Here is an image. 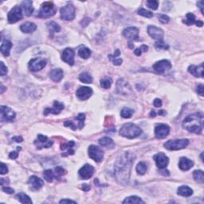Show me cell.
<instances>
[{
	"instance_id": "816d5d0a",
	"label": "cell",
	"mask_w": 204,
	"mask_h": 204,
	"mask_svg": "<svg viewBox=\"0 0 204 204\" xmlns=\"http://www.w3.org/2000/svg\"><path fill=\"white\" fill-rule=\"evenodd\" d=\"M153 105H154L155 107L159 108L162 106V101H161V100H159V99L157 98L154 100V102H153Z\"/></svg>"
},
{
	"instance_id": "44dd1931",
	"label": "cell",
	"mask_w": 204,
	"mask_h": 204,
	"mask_svg": "<svg viewBox=\"0 0 204 204\" xmlns=\"http://www.w3.org/2000/svg\"><path fill=\"white\" fill-rule=\"evenodd\" d=\"M29 184L32 190L38 191L43 186L44 183L42 179L38 178L36 175H32L29 179Z\"/></svg>"
},
{
	"instance_id": "277c9868",
	"label": "cell",
	"mask_w": 204,
	"mask_h": 204,
	"mask_svg": "<svg viewBox=\"0 0 204 204\" xmlns=\"http://www.w3.org/2000/svg\"><path fill=\"white\" fill-rule=\"evenodd\" d=\"M56 11H57V7L52 2H46L42 5V8L40 9L37 16L38 18L46 19L54 15Z\"/></svg>"
},
{
	"instance_id": "5bb4252c",
	"label": "cell",
	"mask_w": 204,
	"mask_h": 204,
	"mask_svg": "<svg viewBox=\"0 0 204 204\" xmlns=\"http://www.w3.org/2000/svg\"><path fill=\"white\" fill-rule=\"evenodd\" d=\"M79 175L83 180H89L91 178L94 174V167L91 166L90 164L84 165L81 169L79 170Z\"/></svg>"
},
{
	"instance_id": "91938a15",
	"label": "cell",
	"mask_w": 204,
	"mask_h": 204,
	"mask_svg": "<svg viewBox=\"0 0 204 204\" xmlns=\"http://www.w3.org/2000/svg\"><path fill=\"white\" fill-rule=\"evenodd\" d=\"M140 50H141V51H144V52H146L148 50V46L146 45H142L141 47H140Z\"/></svg>"
},
{
	"instance_id": "83f0119b",
	"label": "cell",
	"mask_w": 204,
	"mask_h": 204,
	"mask_svg": "<svg viewBox=\"0 0 204 204\" xmlns=\"http://www.w3.org/2000/svg\"><path fill=\"white\" fill-rule=\"evenodd\" d=\"M12 47V43L8 40H4L1 45V53L5 57H8L10 55V51Z\"/></svg>"
},
{
	"instance_id": "cb8c5ba5",
	"label": "cell",
	"mask_w": 204,
	"mask_h": 204,
	"mask_svg": "<svg viewBox=\"0 0 204 204\" xmlns=\"http://www.w3.org/2000/svg\"><path fill=\"white\" fill-rule=\"evenodd\" d=\"M75 145V143L73 141H69L68 142L67 144H65L62 145L61 149L64 150L66 152L62 154V156H67L69 155H73L74 154V150L73 149V146Z\"/></svg>"
},
{
	"instance_id": "ab89813d",
	"label": "cell",
	"mask_w": 204,
	"mask_h": 204,
	"mask_svg": "<svg viewBox=\"0 0 204 204\" xmlns=\"http://www.w3.org/2000/svg\"><path fill=\"white\" fill-rule=\"evenodd\" d=\"M183 23H185L187 26H191V25L196 23V16L194 15L192 13H188V14L186 15L185 20H183Z\"/></svg>"
},
{
	"instance_id": "9c48e42d",
	"label": "cell",
	"mask_w": 204,
	"mask_h": 204,
	"mask_svg": "<svg viewBox=\"0 0 204 204\" xmlns=\"http://www.w3.org/2000/svg\"><path fill=\"white\" fill-rule=\"evenodd\" d=\"M89 156L96 162H100L104 157V152L96 145H90L88 149Z\"/></svg>"
},
{
	"instance_id": "03108f58",
	"label": "cell",
	"mask_w": 204,
	"mask_h": 204,
	"mask_svg": "<svg viewBox=\"0 0 204 204\" xmlns=\"http://www.w3.org/2000/svg\"><path fill=\"white\" fill-rule=\"evenodd\" d=\"M1 89H1V92H0V93H1V94H3V93L4 90H5V88H4V87H3V85H1Z\"/></svg>"
},
{
	"instance_id": "e575fe53",
	"label": "cell",
	"mask_w": 204,
	"mask_h": 204,
	"mask_svg": "<svg viewBox=\"0 0 204 204\" xmlns=\"http://www.w3.org/2000/svg\"><path fill=\"white\" fill-rule=\"evenodd\" d=\"M123 203H144V202L138 196H129L125 199Z\"/></svg>"
},
{
	"instance_id": "60d3db41",
	"label": "cell",
	"mask_w": 204,
	"mask_h": 204,
	"mask_svg": "<svg viewBox=\"0 0 204 204\" xmlns=\"http://www.w3.org/2000/svg\"><path fill=\"white\" fill-rule=\"evenodd\" d=\"M48 28L50 30V33H56V32H59L60 31V26H59L58 24H57L54 22H50V23H48Z\"/></svg>"
},
{
	"instance_id": "4dcf8cb0",
	"label": "cell",
	"mask_w": 204,
	"mask_h": 204,
	"mask_svg": "<svg viewBox=\"0 0 204 204\" xmlns=\"http://www.w3.org/2000/svg\"><path fill=\"white\" fill-rule=\"evenodd\" d=\"M16 198L18 199V200H19V202H22V203H26V204H31L32 200L30 199V198L26 195L24 193H19L16 196Z\"/></svg>"
},
{
	"instance_id": "b9f144b4",
	"label": "cell",
	"mask_w": 204,
	"mask_h": 204,
	"mask_svg": "<svg viewBox=\"0 0 204 204\" xmlns=\"http://www.w3.org/2000/svg\"><path fill=\"white\" fill-rule=\"evenodd\" d=\"M44 177H45V180H46L47 182H49V183H51V182L53 181V179L54 178V173L53 172L52 170L50 169H48V170H46L45 171H44V174H43Z\"/></svg>"
},
{
	"instance_id": "d4e9b609",
	"label": "cell",
	"mask_w": 204,
	"mask_h": 204,
	"mask_svg": "<svg viewBox=\"0 0 204 204\" xmlns=\"http://www.w3.org/2000/svg\"><path fill=\"white\" fill-rule=\"evenodd\" d=\"M22 7H23L25 14H26V16H30L33 14L34 7L33 2H32V1H30V0L23 1V2L22 3Z\"/></svg>"
},
{
	"instance_id": "30bf717a",
	"label": "cell",
	"mask_w": 204,
	"mask_h": 204,
	"mask_svg": "<svg viewBox=\"0 0 204 204\" xmlns=\"http://www.w3.org/2000/svg\"><path fill=\"white\" fill-rule=\"evenodd\" d=\"M46 66V61L42 57H36L30 61L29 69L33 72L42 70Z\"/></svg>"
},
{
	"instance_id": "ffe728a7",
	"label": "cell",
	"mask_w": 204,
	"mask_h": 204,
	"mask_svg": "<svg viewBox=\"0 0 204 204\" xmlns=\"http://www.w3.org/2000/svg\"><path fill=\"white\" fill-rule=\"evenodd\" d=\"M64 109V105L62 103L58 101H54L53 108H46L44 110V115H48L49 113H53V114H59Z\"/></svg>"
},
{
	"instance_id": "836d02e7",
	"label": "cell",
	"mask_w": 204,
	"mask_h": 204,
	"mask_svg": "<svg viewBox=\"0 0 204 204\" xmlns=\"http://www.w3.org/2000/svg\"><path fill=\"white\" fill-rule=\"evenodd\" d=\"M78 54L82 58L87 59L91 56V50L87 47H82L78 50Z\"/></svg>"
},
{
	"instance_id": "9f6ffc18",
	"label": "cell",
	"mask_w": 204,
	"mask_h": 204,
	"mask_svg": "<svg viewBox=\"0 0 204 204\" xmlns=\"http://www.w3.org/2000/svg\"><path fill=\"white\" fill-rule=\"evenodd\" d=\"M13 140H14L15 142H18V143H19V142H22L23 140V137H14L12 138Z\"/></svg>"
},
{
	"instance_id": "52a82bcc",
	"label": "cell",
	"mask_w": 204,
	"mask_h": 204,
	"mask_svg": "<svg viewBox=\"0 0 204 204\" xmlns=\"http://www.w3.org/2000/svg\"><path fill=\"white\" fill-rule=\"evenodd\" d=\"M15 116V113L11 108L3 105L0 107V120H1V121L11 122V121H14Z\"/></svg>"
},
{
	"instance_id": "d6a6232c",
	"label": "cell",
	"mask_w": 204,
	"mask_h": 204,
	"mask_svg": "<svg viewBox=\"0 0 204 204\" xmlns=\"http://www.w3.org/2000/svg\"><path fill=\"white\" fill-rule=\"evenodd\" d=\"M99 144L100 145L104 146V147H113L114 146V143H113V140L109 137H103V138L99 140Z\"/></svg>"
},
{
	"instance_id": "db71d44e",
	"label": "cell",
	"mask_w": 204,
	"mask_h": 204,
	"mask_svg": "<svg viewBox=\"0 0 204 204\" xmlns=\"http://www.w3.org/2000/svg\"><path fill=\"white\" fill-rule=\"evenodd\" d=\"M3 191L4 192L7 194H13L14 193V190L12 188H10V187H3Z\"/></svg>"
},
{
	"instance_id": "74e56055",
	"label": "cell",
	"mask_w": 204,
	"mask_h": 204,
	"mask_svg": "<svg viewBox=\"0 0 204 204\" xmlns=\"http://www.w3.org/2000/svg\"><path fill=\"white\" fill-rule=\"evenodd\" d=\"M147 169V164L144 162H140L137 166V171L139 175H144Z\"/></svg>"
},
{
	"instance_id": "7a4b0ae2",
	"label": "cell",
	"mask_w": 204,
	"mask_h": 204,
	"mask_svg": "<svg viewBox=\"0 0 204 204\" xmlns=\"http://www.w3.org/2000/svg\"><path fill=\"white\" fill-rule=\"evenodd\" d=\"M183 126L190 132L200 134L203 128V114L196 113L189 115L183 121Z\"/></svg>"
},
{
	"instance_id": "11a10c76",
	"label": "cell",
	"mask_w": 204,
	"mask_h": 204,
	"mask_svg": "<svg viewBox=\"0 0 204 204\" xmlns=\"http://www.w3.org/2000/svg\"><path fill=\"white\" fill-rule=\"evenodd\" d=\"M60 203H76V202L70 199H62L60 201Z\"/></svg>"
},
{
	"instance_id": "d6986e66",
	"label": "cell",
	"mask_w": 204,
	"mask_h": 204,
	"mask_svg": "<svg viewBox=\"0 0 204 204\" xmlns=\"http://www.w3.org/2000/svg\"><path fill=\"white\" fill-rule=\"evenodd\" d=\"M123 35L125 38L131 40H138L139 38V30L137 27H128L124 30Z\"/></svg>"
},
{
	"instance_id": "603a6c76",
	"label": "cell",
	"mask_w": 204,
	"mask_h": 204,
	"mask_svg": "<svg viewBox=\"0 0 204 204\" xmlns=\"http://www.w3.org/2000/svg\"><path fill=\"white\" fill-rule=\"evenodd\" d=\"M193 161H191V159L185 157H182L181 159H180V163H179L180 168L181 170H183V171H188L189 169H191V168L193 167Z\"/></svg>"
},
{
	"instance_id": "6da1fadb",
	"label": "cell",
	"mask_w": 204,
	"mask_h": 204,
	"mask_svg": "<svg viewBox=\"0 0 204 204\" xmlns=\"http://www.w3.org/2000/svg\"><path fill=\"white\" fill-rule=\"evenodd\" d=\"M132 162L133 156L128 152H125V154L118 159L115 165V174L118 180L121 181H123L124 180H128Z\"/></svg>"
},
{
	"instance_id": "8d00e7d4",
	"label": "cell",
	"mask_w": 204,
	"mask_h": 204,
	"mask_svg": "<svg viewBox=\"0 0 204 204\" xmlns=\"http://www.w3.org/2000/svg\"><path fill=\"white\" fill-rule=\"evenodd\" d=\"M112 84H113V81H112V79H111L110 78H109V77H106V78H102V79L100 80V85H101L102 88L105 89H108L110 88Z\"/></svg>"
},
{
	"instance_id": "7dc6e473",
	"label": "cell",
	"mask_w": 204,
	"mask_h": 204,
	"mask_svg": "<svg viewBox=\"0 0 204 204\" xmlns=\"http://www.w3.org/2000/svg\"><path fill=\"white\" fill-rule=\"evenodd\" d=\"M158 18H159V22L162 23H164V24H165V23H168L170 20L169 17H168V16H167L166 14H159V15H158Z\"/></svg>"
},
{
	"instance_id": "7402d4cb",
	"label": "cell",
	"mask_w": 204,
	"mask_h": 204,
	"mask_svg": "<svg viewBox=\"0 0 204 204\" xmlns=\"http://www.w3.org/2000/svg\"><path fill=\"white\" fill-rule=\"evenodd\" d=\"M188 72L196 78H203V64L202 63L198 66L191 65L189 66Z\"/></svg>"
},
{
	"instance_id": "f546056e",
	"label": "cell",
	"mask_w": 204,
	"mask_h": 204,
	"mask_svg": "<svg viewBox=\"0 0 204 204\" xmlns=\"http://www.w3.org/2000/svg\"><path fill=\"white\" fill-rule=\"evenodd\" d=\"M120 54H121V52H120L119 50H116V51H115L114 54L113 55H109V58L110 59L112 62H113V64L116 65V66H120V65H121V63H122V59L121 58H119Z\"/></svg>"
},
{
	"instance_id": "ee69618b",
	"label": "cell",
	"mask_w": 204,
	"mask_h": 204,
	"mask_svg": "<svg viewBox=\"0 0 204 204\" xmlns=\"http://www.w3.org/2000/svg\"><path fill=\"white\" fill-rule=\"evenodd\" d=\"M54 176H55V178L57 179H59L61 176H62L64 174H66V171H65L64 169H63L62 167H57V168H55V169H54Z\"/></svg>"
},
{
	"instance_id": "3957f363",
	"label": "cell",
	"mask_w": 204,
	"mask_h": 204,
	"mask_svg": "<svg viewBox=\"0 0 204 204\" xmlns=\"http://www.w3.org/2000/svg\"><path fill=\"white\" fill-rule=\"evenodd\" d=\"M142 133V130L134 124H125L120 130V134L128 139H134Z\"/></svg>"
},
{
	"instance_id": "6f0895ef",
	"label": "cell",
	"mask_w": 204,
	"mask_h": 204,
	"mask_svg": "<svg viewBox=\"0 0 204 204\" xmlns=\"http://www.w3.org/2000/svg\"><path fill=\"white\" fill-rule=\"evenodd\" d=\"M82 189H83V191H88L90 190V186L89 185V184H83V185H82Z\"/></svg>"
},
{
	"instance_id": "8992f818",
	"label": "cell",
	"mask_w": 204,
	"mask_h": 204,
	"mask_svg": "<svg viewBox=\"0 0 204 204\" xmlns=\"http://www.w3.org/2000/svg\"><path fill=\"white\" fill-rule=\"evenodd\" d=\"M61 18L63 20H66V21H71L75 18V14H76V10L73 4L69 3L65 7H62L60 11Z\"/></svg>"
},
{
	"instance_id": "f6af8a7d",
	"label": "cell",
	"mask_w": 204,
	"mask_h": 204,
	"mask_svg": "<svg viewBox=\"0 0 204 204\" xmlns=\"http://www.w3.org/2000/svg\"><path fill=\"white\" fill-rule=\"evenodd\" d=\"M138 14L141 16H144V17L146 18H152L153 16V13H152L151 11H147L145 9L140 8L138 11Z\"/></svg>"
},
{
	"instance_id": "f1b7e54d",
	"label": "cell",
	"mask_w": 204,
	"mask_h": 204,
	"mask_svg": "<svg viewBox=\"0 0 204 204\" xmlns=\"http://www.w3.org/2000/svg\"><path fill=\"white\" fill-rule=\"evenodd\" d=\"M177 194L179 196H183V197H189L193 194V190L187 186H181L178 188Z\"/></svg>"
},
{
	"instance_id": "f35d334b",
	"label": "cell",
	"mask_w": 204,
	"mask_h": 204,
	"mask_svg": "<svg viewBox=\"0 0 204 204\" xmlns=\"http://www.w3.org/2000/svg\"><path fill=\"white\" fill-rule=\"evenodd\" d=\"M134 113V110L129 108H124L121 112V115L124 118H131L132 116V114Z\"/></svg>"
},
{
	"instance_id": "d590c367",
	"label": "cell",
	"mask_w": 204,
	"mask_h": 204,
	"mask_svg": "<svg viewBox=\"0 0 204 204\" xmlns=\"http://www.w3.org/2000/svg\"><path fill=\"white\" fill-rule=\"evenodd\" d=\"M79 80L85 84H91L93 82V78L88 73H82L80 74Z\"/></svg>"
},
{
	"instance_id": "484cf974",
	"label": "cell",
	"mask_w": 204,
	"mask_h": 204,
	"mask_svg": "<svg viewBox=\"0 0 204 204\" xmlns=\"http://www.w3.org/2000/svg\"><path fill=\"white\" fill-rule=\"evenodd\" d=\"M63 71L61 69H54L50 73V78L55 82H59L63 78Z\"/></svg>"
},
{
	"instance_id": "8fae6325",
	"label": "cell",
	"mask_w": 204,
	"mask_h": 204,
	"mask_svg": "<svg viewBox=\"0 0 204 204\" xmlns=\"http://www.w3.org/2000/svg\"><path fill=\"white\" fill-rule=\"evenodd\" d=\"M153 69L157 73L162 74L171 69V64L168 60H161L153 65Z\"/></svg>"
},
{
	"instance_id": "e7e4bbea",
	"label": "cell",
	"mask_w": 204,
	"mask_h": 204,
	"mask_svg": "<svg viewBox=\"0 0 204 204\" xmlns=\"http://www.w3.org/2000/svg\"><path fill=\"white\" fill-rule=\"evenodd\" d=\"M151 116H153V117H154V116H156V113H155L154 111H152V113H151Z\"/></svg>"
},
{
	"instance_id": "1f68e13d",
	"label": "cell",
	"mask_w": 204,
	"mask_h": 204,
	"mask_svg": "<svg viewBox=\"0 0 204 204\" xmlns=\"http://www.w3.org/2000/svg\"><path fill=\"white\" fill-rule=\"evenodd\" d=\"M193 177L196 182L199 183H203L204 174L202 170H196L193 172Z\"/></svg>"
},
{
	"instance_id": "f5cc1de1",
	"label": "cell",
	"mask_w": 204,
	"mask_h": 204,
	"mask_svg": "<svg viewBox=\"0 0 204 204\" xmlns=\"http://www.w3.org/2000/svg\"><path fill=\"white\" fill-rule=\"evenodd\" d=\"M18 156H19V153L16 152H11V153H10V155H9V157L12 159H17Z\"/></svg>"
},
{
	"instance_id": "7c38bea8",
	"label": "cell",
	"mask_w": 204,
	"mask_h": 204,
	"mask_svg": "<svg viewBox=\"0 0 204 204\" xmlns=\"http://www.w3.org/2000/svg\"><path fill=\"white\" fill-rule=\"evenodd\" d=\"M170 132V128L164 124L156 125L155 128V136L157 139H164L168 136Z\"/></svg>"
},
{
	"instance_id": "be15d7a7",
	"label": "cell",
	"mask_w": 204,
	"mask_h": 204,
	"mask_svg": "<svg viewBox=\"0 0 204 204\" xmlns=\"http://www.w3.org/2000/svg\"><path fill=\"white\" fill-rule=\"evenodd\" d=\"M128 47H129V48H131V49H132L133 48V44L132 43V42H128Z\"/></svg>"
},
{
	"instance_id": "ba28073f",
	"label": "cell",
	"mask_w": 204,
	"mask_h": 204,
	"mask_svg": "<svg viewBox=\"0 0 204 204\" xmlns=\"http://www.w3.org/2000/svg\"><path fill=\"white\" fill-rule=\"evenodd\" d=\"M22 19H23V11L21 7L19 6L13 7L8 13V16H7V19L10 23H15Z\"/></svg>"
},
{
	"instance_id": "94428289",
	"label": "cell",
	"mask_w": 204,
	"mask_h": 204,
	"mask_svg": "<svg viewBox=\"0 0 204 204\" xmlns=\"http://www.w3.org/2000/svg\"><path fill=\"white\" fill-rule=\"evenodd\" d=\"M198 5H200V8H201V12H202V14H203V9H202V7H203V2L202 1H200V2L197 3Z\"/></svg>"
},
{
	"instance_id": "681fc988",
	"label": "cell",
	"mask_w": 204,
	"mask_h": 204,
	"mask_svg": "<svg viewBox=\"0 0 204 204\" xmlns=\"http://www.w3.org/2000/svg\"><path fill=\"white\" fill-rule=\"evenodd\" d=\"M8 172V168H7V165L3 163H1V175H5Z\"/></svg>"
},
{
	"instance_id": "e0dca14e",
	"label": "cell",
	"mask_w": 204,
	"mask_h": 204,
	"mask_svg": "<svg viewBox=\"0 0 204 204\" xmlns=\"http://www.w3.org/2000/svg\"><path fill=\"white\" fill-rule=\"evenodd\" d=\"M148 35L154 39L162 40V38H164V31L160 28L156 26H149L148 28Z\"/></svg>"
},
{
	"instance_id": "ac0fdd59",
	"label": "cell",
	"mask_w": 204,
	"mask_h": 204,
	"mask_svg": "<svg viewBox=\"0 0 204 204\" xmlns=\"http://www.w3.org/2000/svg\"><path fill=\"white\" fill-rule=\"evenodd\" d=\"M35 144L39 148H50L52 146L53 141L52 140H49L47 137H46V136L42 135V134H38V140H35Z\"/></svg>"
},
{
	"instance_id": "c3c4849f",
	"label": "cell",
	"mask_w": 204,
	"mask_h": 204,
	"mask_svg": "<svg viewBox=\"0 0 204 204\" xmlns=\"http://www.w3.org/2000/svg\"><path fill=\"white\" fill-rule=\"evenodd\" d=\"M0 66H1V68H0V75L1 76H4V75H6L7 73V66L4 65V63L3 62H1V63H0Z\"/></svg>"
},
{
	"instance_id": "9a60e30c",
	"label": "cell",
	"mask_w": 204,
	"mask_h": 204,
	"mask_svg": "<svg viewBox=\"0 0 204 204\" xmlns=\"http://www.w3.org/2000/svg\"><path fill=\"white\" fill-rule=\"evenodd\" d=\"M93 94V90L91 88L86 86L80 87L76 92V95L80 100H85L89 98Z\"/></svg>"
},
{
	"instance_id": "4fadbf2b",
	"label": "cell",
	"mask_w": 204,
	"mask_h": 204,
	"mask_svg": "<svg viewBox=\"0 0 204 204\" xmlns=\"http://www.w3.org/2000/svg\"><path fill=\"white\" fill-rule=\"evenodd\" d=\"M153 159L156 161V166L159 169H165L166 167L168 166V163H169V159H168V156L165 154H164V153H162V152L155 155Z\"/></svg>"
},
{
	"instance_id": "bcb514c9",
	"label": "cell",
	"mask_w": 204,
	"mask_h": 204,
	"mask_svg": "<svg viewBox=\"0 0 204 204\" xmlns=\"http://www.w3.org/2000/svg\"><path fill=\"white\" fill-rule=\"evenodd\" d=\"M147 5L152 10H157L158 7H159V3L156 0H152V1H148Z\"/></svg>"
},
{
	"instance_id": "f907efd6",
	"label": "cell",
	"mask_w": 204,
	"mask_h": 204,
	"mask_svg": "<svg viewBox=\"0 0 204 204\" xmlns=\"http://www.w3.org/2000/svg\"><path fill=\"white\" fill-rule=\"evenodd\" d=\"M197 92L198 94H199L200 96L203 97L204 95V86L203 85H199V86L197 87Z\"/></svg>"
},
{
	"instance_id": "4316f807",
	"label": "cell",
	"mask_w": 204,
	"mask_h": 204,
	"mask_svg": "<svg viewBox=\"0 0 204 204\" xmlns=\"http://www.w3.org/2000/svg\"><path fill=\"white\" fill-rule=\"evenodd\" d=\"M37 29V26L33 23H30V22H27V23H25L20 26V30L23 33H32Z\"/></svg>"
},
{
	"instance_id": "7bdbcfd3",
	"label": "cell",
	"mask_w": 204,
	"mask_h": 204,
	"mask_svg": "<svg viewBox=\"0 0 204 204\" xmlns=\"http://www.w3.org/2000/svg\"><path fill=\"white\" fill-rule=\"evenodd\" d=\"M155 46H156V48L157 49V50H168L169 49V46H168V45H167L166 43H165L163 40H159L158 42H156V44H155Z\"/></svg>"
},
{
	"instance_id": "680465c9",
	"label": "cell",
	"mask_w": 204,
	"mask_h": 204,
	"mask_svg": "<svg viewBox=\"0 0 204 204\" xmlns=\"http://www.w3.org/2000/svg\"><path fill=\"white\" fill-rule=\"evenodd\" d=\"M134 53H135V54L137 56H140L142 54V51L140 48H137V49H136V50L134 51Z\"/></svg>"
},
{
	"instance_id": "2e32d148",
	"label": "cell",
	"mask_w": 204,
	"mask_h": 204,
	"mask_svg": "<svg viewBox=\"0 0 204 204\" xmlns=\"http://www.w3.org/2000/svg\"><path fill=\"white\" fill-rule=\"evenodd\" d=\"M75 53L73 49L66 48L62 53V60L69 66H73L74 64Z\"/></svg>"
},
{
	"instance_id": "5b68a950",
	"label": "cell",
	"mask_w": 204,
	"mask_h": 204,
	"mask_svg": "<svg viewBox=\"0 0 204 204\" xmlns=\"http://www.w3.org/2000/svg\"><path fill=\"white\" fill-rule=\"evenodd\" d=\"M189 144V140L187 139L180 140H170L164 144L165 148L170 151H176L185 148Z\"/></svg>"
},
{
	"instance_id": "6125c7cd",
	"label": "cell",
	"mask_w": 204,
	"mask_h": 204,
	"mask_svg": "<svg viewBox=\"0 0 204 204\" xmlns=\"http://www.w3.org/2000/svg\"><path fill=\"white\" fill-rule=\"evenodd\" d=\"M196 24L198 26H203V23H202V21H196Z\"/></svg>"
}]
</instances>
